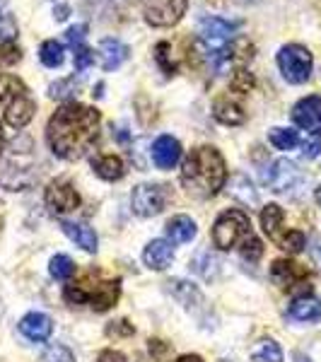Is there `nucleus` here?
<instances>
[{"label": "nucleus", "instance_id": "37", "mask_svg": "<svg viewBox=\"0 0 321 362\" xmlns=\"http://www.w3.org/2000/svg\"><path fill=\"white\" fill-rule=\"evenodd\" d=\"M167 51H169V44H167V42H160V44H157V49H155V61L160 63V68L165 70L167 75H174V73H177V66H174V63L169 61Z\"/></svg>", "mask_w": 321, "mask_h": 362}, {"label": "nucleus", "instance_id": "20", "mask_svg": "<svg viewBox=\"0 0 321 362\" xmlns=\"http://www.w3.org/2000/svg\"><path fill=\"white\" fill-rule=\"evenodd\" d=\"M143 261H145V266L153 268V271H165L174 261L172 242H167V239H153L143 251Z\"/></svg>", "mask_w": 321, "mask_h": 362}, {"label": "nucleus", "instance_id": "27", "mask_svg": "<svg viewBox=\"0 0 321 362\" xmlns=\"http://www.w3.org/2000/svg\"><path fill=\"white\" fill-rule=\"evenodd\" d=\"M268 143L276 150H295L300 145V136H297V131H293V128H271Z\"/></svg>", "mask_w": 321, "mask_h": 362}, {"label": "nucleus", "instance_id": "29", "mask_svg": "<svg viewBox=\"0 0 321 362\" xmlns=\"http://www.w3.org/2000/svg\"><path fill=\"white\" fill-rule=\"evenodd\" d=\"M252 360L254 362H283V350L276 341L264 338V341L256 343V348L252 350Z\"/></svg>", "mask_w": 321, "mask_h": 362}, {"label": "nucleus", "instance_id": "38", "mask_svg": "<svg viewBox=\"0 0 321 362\" xmlns=\"http://www.w3.org/2000/svg\"><path fill=\"white\" fill-rule=\"evenodd\" d=\"M22 58V51L17 49L13 42H3L0 44V63H5V66H13Z\"/></svg>", "mask_w": 321, "mask_h": 362}, {"label": "nucleus", "instance_id": "11", "mask_svg": "<svg viewBox=\"0 0 321 362\" xmlns=\"http://www.w3.org/2000/svg\"><path fill=\"white\" fill-rule=\"evenodd\" d=\"M44 201H46V208L54 215L73 213V210L80 206L78 191H75L73 184H68V181H51L49 189H46Z\"/></svg>", "mask_w": 321, "mask_h": 362}, {"label": "nucleus", "instance_id": "40", "mask_svg": "<svg viewBox=\"0 0 321 362\" xmlns=\"http://www.w3.org/2000/svg\"><path fill=\"white\" fill-rule=\"evenodd\" d=\"M85 32H87V25H75L70 27L66 32V42L73 46V49H78V46H83V39H85Z\"/></svg>", "mask_w": 321, "mask_h": 362}, {"label": "nucleus", "instance_id": "36", "mask_svg": "<svg viewBox=\"0 0 321 362\" xmlns=\"http://www.w3.org/2000/svg\"><path fill=\"white\" fill-rule=\"evenodd\" d=\"M73 63H75V73H85V70L95 63V54H92V51L83 44V46H78V49H75Z\"/></svg>", "mask_w": 321, "mask_h": 362}, {"label": "nucleus", "instance_id": "19", "mask_svg": "<svg viewBox=\"0 0 321 362\" xmlns=\"http://www.w3.org/2000/svg\"><path fill=\"white\" fill-rule=\"evenodd\" d=\"M213 116L225 126H242L244 121H247V112H244V107L237 102V99H232L230 95L215 99Z\"/></svg>", "mask_w": 321, "mask_h": 362}, {"label": "nucleus", "instance_id": "14", "mask_svg": "<svg viewBox=\"0 0 321 362\" xmlns=\"http://www.w3.org/2000/svg\"><path fill=\"white\" fill-rule=\"evenodd\" d=\"M85 290V297H87V305H90L95 312H107V309H112L116 305V300H119L121 295V280H104V283H99L95 290H90L85 283H80Z\"/></svg>", "mask_w": 321, "mask_h": 362}, {"label": "nucleus", "instance_id": "43", "mask_svg": "<svg viewBox=\"0 0 321 362\" xmlns=\"http://www.w3.org/2000/svg\"><path fill=\"white\" fill-rule=\"evenodd\" d=\"M97 362H126V355L119 353V350L109 348V350H102V353H99Z\"/></svg>", "mask_w": 321, "mask_h": 362}, {"label": "nucleus", "instance_id": "23", "mask_svg": "<svg viewBox=\"0 0 321 362\" xmlns=\"http://www.w3.org/2000/svg\"><path fill=\"white\" fill-rule=\"evenodd\" d=\"M288 317L295 321H319L321 319V300L312 295H300L290 305Z\"/></svg>", "mask_w": 321, "mask_h": 362}, {"label": "nucleus", "instance_id": "42", "mask_svg": "<svg viewBox=\"0 0 321 362\" xmlns=\"http://www.w3.org/2000/svg\"><path fill=\"white\" fill-rule=\"evenodd\" d=\"M302 153H305V157H317L321 153V136H312L307 138L305 143H302Z\"/></svg>", "mask_w": 321, "mask_h": 362}, {"label": "nucleus", "instance_id": "7", "mask_svg": "<svg viewBox=\"0 0 321 362\" xmlns=\"http://www.w3.org/2000/svg\"><path fill=\"white\" fill-rule=\"evenodd\" d=\"M278 68L290 85H302V83H307L309 75H312L314 58L309 54L307 46L288 44L278 51Z\"/></svg>", "mask_w": 321, "mask_h": 362}, {"label": "nucleus", "instance_id": "51", "mask_svg": "<svg viewBox=\"0 0 321 362\" xmlns=\"http://www.w3.org/2000/svg\"><path fill=\"white\" fill-rule=\"evenodd\" d=\"M0 227H3V203H0Z\"/></svg>", "mask_w": 321, "mask_h": 362}, {"label": "nucleus", "instance_id": "33", "mask_svg": "<svg viewBox=\"0 0 321 362\" xmlns=\"http://www.w3.org/2000/svg\"><path fill=\"white\" fill-rule=\"evenodd\" d=\"M261 256H264V244H261V239L256 235L244 239L242 242V259L249 261V264H256Z\"/></svg>", "mask_w": 321, "mask_h": 362}, {"label": "nucleus", "instance_id": "6", "mask_svg": "<svg viewBox=\"0 0 321 362\" xmlns=\"http://www.w3.org/2000/svg\"><path fill=\"white\" fill-rule=\"evenodd\" d=\"M285 213L278 203H268L261 210V227L268 235L271 242H276L280 249L288 251V254H300L307 244V237L300 230H285Z\"/></svg>", "mask_w": 321, "mask_h": 362}, {"label": "nucleus", "instance_id": "25", "mask_svg": "<svg viewBox=\"0 0 321 362\" xmlns=\"http://www.w3.org/2000/svg\"><path fill=\"white\" fill-rule=\"evenodd\" d=\"M172 295L177 297L179 302H182L184 307H196L198 302H201V290L196 288L194 283H189V280H172Z\"/></svg>", "mask_w": 321, "mask_h": 362}, {"label": "nucleus", "instance_id": "30", "mask_svg": "<svg viewBox=\"0 0 321 362\" xmlns=\"http://www.w3.org/2000/svg\"><path fill=\"white\" fill-rule=\"evenodd\" d=\"M27 87L22 83L20 78H15V75H8V73H0V102H5V99H17L20 95H25Z\"/></svg>", "mask_w": 321, "mask_h": 362}, {"label": "nucleus", "instance_id": "39", "mask_svg": "<svg viewBox=\"0 0 321 362\" xmlns=\"http://www.w3.org/2000/svg\"><path fill=\"white\" fill-rule=\"evenodd\" d=\"M252 87H254L252 73H247V70H237V73H235V80H232V90L239 92V95H244V92H249Z\"/></svg>", "mask_w": 321, "mask_h": 362}, {"label": "nucleus", "instance_id": "44", "mask_svg": "<svg viewBox=\"0 0 321 362\" xmlns=\"http://www.w3.org/2000/svg\"><path fill=\"white\" fill-rule=\"evenodd\" d=\"M203 256H206V266H218V261H215V256L210 254V251H203ZM198 273H201L203 278H210V271L208 268H201V266H194Z\"/></svg>", "mask_w": 321, "mask_h": 362}, {"label": "nucleus", "instance_id": "13", "mask_svg": "<svg viewBox=\"0 0 321 362\" xmlns=\"http://www.w3.org/2000/svg\"><path fill=\"white\" fill-rule=\"evenodd\" d=\"M271 278L276 280L283 290H295V288H300V285H307L309 271L305 266L295 264V261L278 259V261H273V266H271Z\"/></svg>", "mask_w": 321, "mask_h": 362}, {"label": "nucleus", "instance_id": "48", "mask_svg": "<svg viewBox=\"0 0 321 362\" xmlns=\"http://www.w3.org/2000/svg\"><path fill=\"white\" fill-rule=\"evenodd\" d=\"M295 362H312L307 358V355H302V353H295Z\"/></svg>", "mask_w": 321, "mask_h": 362}, {"label": "nucleus", "instance_id": "3", "mask_svg": "<svg viewBox=\"0 0 321 362\" xmlns=\"http://www.w3.org/2000/svg\"><path fill=\"white\" fill-rule=\"evenodd\" d=\"M198 39L215 73H223L237 54V25L225 17L210 15L201 22Z\"/></svg>", "mask_w": 321, "mask_h": 362}, {"label": "nucleus", "instance_id": "24", "mask_svg": "<svg viewBox=\"0 0 321 362\" xmlns=\"http://www.w3.org/2000/svg\"><path fill=\"white\" fill-rule=\"evenodd\" d=\"M198 227L189 215H174L172 220L167 223V237L172 244H186L196 237Z\"/></svg>", "mask_w": 321, "mask_h": 362}, {"label": "nucleus", "instance_id": "22", "mask_svg": "<svg viewBox=\"0 0 321 362\" xmlns=\"http://www.w3.org/2000/svg\"><path fill=\"white\" fill-rule=\"evenodd\" d=\"M92 169H95L97 177L104 181H119V179H124V174H126V165L119 155L92 157Z\"/></svg>", "mask_w": 321, "mask_h": 362}, {"label": "nucleus", "instance_id": "31", "mask_svg": "<svg viewBox=\"0 0 321 362\" xmlns=\"http://www.w3.org/2000/svg\"><path fill=\"white\" fill-rule=\"evenodd\" d=\"M78 83H75V78H66V80H58L49 87V97L51 99H61V102H73L75 95H78Z\"/></svg>", "mask_w": 321, "mask_h": 362}, {"label": "nucleus", "instance_id": "47", "mask_svg": "<svg viewBox=\"0 0 321 362\" xmlns=\"http://www.w3.org/2000/svg\"><path fill=\"white\" fill-rule=\"evenodd\" d=\"M5 22V0H0V25Z\"/></svg>", "mask_w": 321, "mask_h": 362}, {"label": "nucleus", "instance_id": "35", "mask_svg": "<svg viewBox=\"0 0 321 362\" xmlns=\"http://www.w3.org/2000/svg\"><path fill=\"white\" fill-rule=\"evenodd\" d=\"M42 360L44 362H75V355H73V350L66 346H51L44 353Z\"/></svg>", "mask_w": 321, "mask_h": 362}, {"label": "nucleus", "instance_id": "49", "mask_svg": "<svg viewBox=\"0 0 321 362\" xmlns=\"http://www.w3.org/2000/svg\"><path fill=\"white\" fill-rule=\"evenodd\" d=\"M317 203H319V208H321V184H319V189H317Z\"/></svg>", "mask_w": 321, "mask_h": 362}, {"label": "nucleus", "instance_id": "15", "mask_svg": "<svg viewBox=\"0 0 321 362\" xmlns=\"http://www.w3.org/2000/svg\"><path fill=\"white\" fill-rule=\"evenodd\" d=\"M150 155H153L157 169H174L179 165V160H182V143L172 136H160L153 143Z\"/></svg>", "mask_w": 321, "mask_h": 362}, {"label": "nucleus", "instance_id": "32", "mask_svg": "<svg viewBox=\"0 0 321 362\" xmlns=\"http://www.w3.org/2000/svg\"><path fill=\"white\" fill-rule=\"evenodd\" d=\"M49 271H51V276H54L56 280H68V278H73L75 264L70 261V256L58 254V256H54V259H51Z\"/></svg>", "mask_w": 321, "mask_h": 362}, {"label": "nucleus", "instance_id": "4", "mask_svg": "<svg viewBox=\"0 0 321 362\" xmlns=\"http://www.w3.org/2000/svg\"><path fill=\"white\" fill-rule=\"evenodd\" d=\"M34 155L27 138L13 140L8 153L0 160V184L8 191H25L34 184Z\"/></svg>", "mask_w": 321, "mask_h": 362}, {"label": "nucleus", "instance_id": "46", "mask_svg": "<svg viewBox=\"0 0 321 362\" xmlns=\"http://www.w3.org/2000/svg\"><path fill=\"white\" fill-rule=\"evenodd\" d=\"M66 17H68V5H61L56 10V20H66Z\"/></svg>", "mask_w": 321, "mask_h": 362}, {"label": "nucleus", "instance_id": "17", "mask_svg": "<svg viewBox=\"0 0 321 362\" xmlns=\"http://www.w3.org/2000/svg\"><path fill=\"white\" fill-rule=\"evenodd\" d=\"M97 56H99V66L102 70H116L121 68L124 63L128 61V56H131V49L119 42V39H102L99 42V49H97Z\"/></svg>", "mask_w": 321, "mask_h": 362}, {"label": "nucleus", "instance_id": "41", "mask_svg": "<svg viewBox=\"0 0 321 362\" xmlns=\"http://www.w3.org/2000/svg\"><path fill=\"white\" fill-rule=\"evenodd\" d=\"M148 348H150V355H153V358H157V360H162V358H165V355L169 353V343L157 341V338H150V341H148Z\"/></svg>", "mask_w": 321, "mask_h": 362}, {"label": "nucleus", "instance_id": "26", "mask_svg": "<svg viewBox=\"0 0 321 362\" xmlns=\"http://www.w3.org/2000/svg\"><path fill=\"white\" fill-rule=\"evenodd\" d=\"M230 191H232V196L239 198L242 203H247V206H256V203H259V194H256L252 181L244 177V174H237V177L232 179Z\"/></svg>", "mask_w": 321, "mask_h": 362}, {"label": "nucleus", "instance_id": "5", "mask_svg": "<svg viewBox=\"0 0 321 362\" xmlns=\"http://www.w3.org/2000/svg\"><path fill=\"white\" fill-rule=\"evenodd\" d=\"M252 220L244 210L232 208L225 210V213L218 215L213 225V244L220 251H230L235 249L237 244H242L247 237H252Z\"/></svg>", "mask_w": 321, "mask_h": 362}, {"label": "nucleus", "instance_id": "8", "mask_svg": "<svg viewBox=\"0 0 321 362\" xmlns=\"http://www.w3.org/2000/svg\"><path fill=\"white\" fill-rule=\"evenodd\" d=\"M169 191L162 184H138L131 194V208L140 218H153L165 210Z\"/></svg>", "mask_w": 321, "mask_h": 362}, {"label": "nucleus", "instance_id": "12", "mask_svg": "<svg viewBox=\"0 0 321 362\" xmlns=\"http://www.w3.org/2000/svg\"><path fill=\"white\" fill-rule=\"evenodd\" d=\"M293 121L302 131L312 133V136H321V97L309 95L293 107Z\"/></svg>", "mask_w": 321, "mask_h": 362}, {"label": "nucleus", "instance_id": "16", "mask_svg": "<svg viewBox=\"0 0 321 362\" xmlns=\"http://www.w3.org/2000/svg\"><path fill=\"white\" fill-rule=\"evenodd\" d=\"M20 334L32 343H44L54 334V321L42 312H29L20 321Z\"/></svg>", "mask_w": 321, "mask_h": 362}, {"label": "nucleus", "instance_id": "2", "mask_svg": "<svg viewBox=\"0 0 321 362\" xmlns=\"http://www.w3.org/2000/svg\"><path fill=\"white\" fill-rule=\"evenodd\" d=\"M227 184V165L213 145L191 150L182 165V186L194 198H213Z\"/></svg>", "mask_w": 321, "mask_h": 362}, {"label": "nucleus", "instance_id": "1", "mask_svg": "<svg viewBox=\"0 0 321 362\" xmlns=\"http://www.w3.org/2000/svg\"><path fill=\"white\" fill-rule=\"evenodd\" d=\"M99 124H102V116L95 107L68 102L49 119L46 143H49L51 153L61 160H80L97 143Z\"/></svg>", "mask_w": 321, "mask_h": 362}, {"label": "nucleus", "instance_id": "10", "mask_svg": "<svg viewBox=\"0 0 321 362\" xmlns=\"http://www.w3.org/2000/svg\"><path fill=\"white\" fill-rule=\"evenodd\" d=\"M302 181V172L295 162L290 160H276L268 165V169L264 172V184L276 194H285V191L295 189L297 184Z\"/></svg>", "mask_w": 321, "mask_h": 362}, {"label": "nucleus", "instance_id": "52", "mask_svg": "<svg viewBox=\"0 0 321 362\" xmlns=\"http://www.w3.org/2000/svg\"><path fill=\"white\" fill-rule=\"evenodd\" d=\"M244 3H256V0H244Z\"/></svg>", "mask_w": 321, "mask_h": 362}, {"label": "nucleus", "instance_id": "18", "mask_svg": "<svg viewBox=\"0 0 321 362\" xmlns=\"http://www.w3.org/2000/svg\"><path fill=\"white\" fill-rule=\"evenodd\" d=\"M34 112H37V102L29 97V92H25V95H20L8 104V109H5V121H8V126H13L15 131H20V128H25L29 121L34 119Z\"/></svg>", "mask_w": 321, "mask_h": 362}, {"label": "nucleus", "instance_id": "21", "mask_svg": "<svg viewBox=\"0 0 321 362\" xmlns=\"http://www.w3.org/2000/svg\"><path fill=\"white\" fill-rule=\"evenodd\" d=\"M61 230H63V235H66L70 242H75L80 249H85V251H90V254H95L97 251V244H99V239H97V232L92 230L90 225H85V223H70V220H63L61 223Z\"/></svg>", "mask_w": 321, "mask_h": 362}, {"label": "nucleus", "instance_id": "9", "mask_svg": "<svg viewBox=\"0 0 321 362\" xmlns=\"http://www.w3.org/2000/svg\"><path fill=\"white\" fill-rule=\"evenodd\" d=\"M189 0H145V22L153 27H172L186 15Z\"/></svg>", "mask_w": 321, "mask_h": 362}, {"label": "nucleus", "instance_id": "34", "mask_svg": "<svg viewBox=\"0 0 321 362\" xmlns=\"http://www.w3.org/2000/svg\"><path fill=\"white\" fill-rule=\"evenodd\" d=\"M107 336L109 338H131L136 334V326L131 324V321L126 319H119V321H112V324H107Z\"/></svg>", "mask_w": 321, "mask_h": 362}, {"label": "nucleus", "instance_id": "50", "mask_svg": "<svg viewBox=\"0 0 321 362\" xmlns=\"http://www.w3.org/2000/svg\"><path fill=\"white\" fill-rule=\"evenodd\" d=\"M0 153H3V126H0Z\"/></svg>", "mask_w": 321, "mask_h": 362}, {"label": "nucleus", "instance_id": "28", "mask_svg": "<svg viewBox=\"0 0 321 362\" xmlns=\"http://www.w3.org/2000/svg\"><path fill=\"white\" fill-rule=\"evenodd\" d=\"M39 58H42V63L46 68H58L63 63V58H66V46L61 42H56V39H49V42H44L42 49H39Z\"/></svg>", "mask_w": 321, "mask_h": 362}, {"label": "nucleus", "instance_id": "45", "mask_svg": "<svg viewBox=\"0 0 321 362\" xmlns=\"http://www.w3.org/2000/svg\"><path fill=\"white\" fill-rule=\"evenodd\" d=\"M174 362H203L201 355H182L179 360H174Z\"/></svg>", "mask_w": 321, "mask_h": 362}]
</instances>
